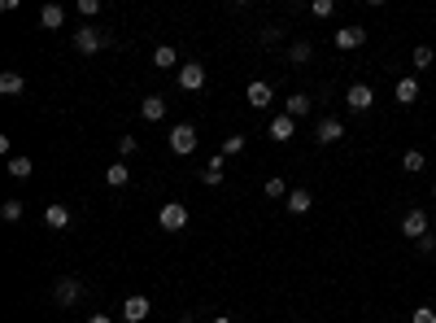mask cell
I'll return each instance as SVG.
<instances>
[{"label":"cell","instance_id":"3","mask_svg":"<svg viewBox=\"0 0 436 323\" xmlns=\"http://www.w3.org/2000/svg\"><path fill=\"white\" fill-rule=\"evenodd\" d=\"M170 148L179 158H188L196 148V127H192V122H175V127H170Z\"/></svg>","mask_w":436,"mask_h":323},{"label":"cell","instance_id":"33","mask_svg":"<svg viewBox=\"0 0 436 323\" xmlns=\"http://www.w3.org/2000/svg\"><path fill=\"white\" fill-rule=\"evenodd\" d=\"M79 13H83V18H96V13H100V0H79Z\"/></svg>","mask_w":436,"mask_h":323},{"label":"cell","instance_id":"24","mask_svg":"<svg viewBox=\"0 0 436 323\" xmlns=\"http://www.w3.org/2000/svg\"><path fill=\"white\" fill-rule=\"evenodd\" d=\"M223 162H227V158H223V153H214V158H210V166H205V175H201V180L210 184V188H214V184H223Z\"/></svg>","mask_w":436,"mask_h":323},{"label":"cell","instance_id":"26","mask_svg":"<svg viewBox=\"0 0 436 323\" xmlns=\"http://www.w3.org/2000/svg\"><path fill=\"white\" fill-rule=\"evenodd\" d=\"M9 175H13V180H31V175H35L31 158H9Z\"/></svg>","mask_w":436,"mask_h":323},{"label":"cell","instance_id":"34","mask_svg":"<svg viewBox=\"0 0 436 323\" xmlns=\"http://www.w3.org/2000/svg\"><path fill=\"white\" fill-rule=\"evenodd\" d=\"M415 249H419V254H432V249H436V232H428L423 240H415Z\"/></svg>","mask_w":436,"mask_h":323},{"label":"cell","instance_id":"9","mask_svg":"<svg viewBox=\"0 0 436 323\" xmlns=\"http://www.w3.org/2000/svg\"><path fill=\"white\" fill-rule=\"evenodd\" d=\"M179 88H184V92H201V88H205V70H201V61L179 66Z\"/></svg>","mask_w":436,"mask_h":323},{"label":"cell","instance_id":"30","mask_svg":"<svg viewBox=\"0 0 436 323\" xmlns=\"http://www.w3.org/2000/svg\"><path fill=\"white\" fill-rule=\"evenodd\" d=\"M432 57H436V53H432L428 44H419V48H415V66H419V70H428V66H432Z\"/></svg>","mask_w":436,"mask_h":323},{"label":"cell","instance_id":"21","mask_svg":"<svg viewBox=\"0 0 436 323\" xmlns=\"http://www.w3.org/2000/svg\"><path fill=\"white\" fill-rule=\"evenodd\" d=\"M105 184H110V188L131 184V170H126V162H110V170H105Z\"/></svg>","mask_w":436,"mask_h":323},{"label":"cell","instance_id":"25","mask_svg":"<svg viewBox=\"0 0 436 323\" xmlns=\"http://www.w3.org/2000/svg\"><path fill=\"white\" fill-rule=\"evenodd\" d=\"M310 57H314V44H310V40H297V44L288 48V61H297V66L310 61Z\"/></svg>","mask_w":436,"mask_h":323},{"label":"cell","instance_id":"17","mask_svg":"<svg viewBox=\"0 0 436 323\" xmlns=\"http://www.w3.org/2000/svg\"><path fill=\"white\" fill-rule=\"evenodd\" d=\"M40 27H48V31L66 27V9H61V5H44V9H40Z\"/></svg>","mask_w":436,"mask_h":323},{"label":"cell","instance_id":"32","mask_svg":"<svg viewBox=\"0 0 436 323\" xmlns=\"http://www.w3.org/2000/svg\"><path fill=\"white\" fill-rule=\"evenodd\" d=\"M331 9H336L331 0H314V5H310V13H314V18H331Z\"/></svg>","mask_w":436,"mask_h":323},{"label":"cell","instance_id":"2","mask_svg":"<svg viewBox=\"0 0 436 323\" xmlns=\"http://www.w3.org/2000/svg\"><path fill=\"white\" fill-rule=\"evenodd\" d=\"M105 44H110V35H105V31H96V27H79V31H74V48H79L83 57L100 53Z\"/></svg>","mask_w":436,"mask_h":323},{"label":"cell","instance_id":"13","mask_svg":"<svg viewBox=\"0 0 436 323\" xmlns=\"http://www.w3.org/2000/svg\"><path fill=\"white\" fill-rule=\"evenodd\" d=\"M284 210H288V214H310V210H314V196L305 192V188H293L288 201H284Z\"/></svg>","mask_w":436,"mask_h":323},{"label":"cell","instance_id":"1","mask_svg":"<svg viewBox=\"0 0 436 323\" xmlns=\"http://www.w3.org/2000/svg\"><path fill=\"white\" fill-rule=\"evenodd\" d=\"M158 228H162V232H184V228H188V206H184V201H166V206L158 210Z\"/></svg>","mask_w":436,"mask_h":323},{"label":"cell","instance_id":"36","mask_svg":"<svg viewBox=\"0 0 436 323\" xmlns=\"http://www.w3.org/2000/svg\"><path fill=\"white\" fill-rule=\"evenodd\" d=\"M210 323H236V319H232V315H214Z\"/></svg>","mask_w":436,"mask_h":323},{"label":"cell","instance_id":"22","mask_svg":"<svg viewBox=\"0 0 436 323\" xmlns=\"http://www.w3.org/2000/svg\"><path fill=\"white\" fill-rule=\"evenodd\" d=\"M153 66H158V70H175V66H179V53H175L170 44H162L158 53H153Z\"/></svg>","mask_w":436,"mask_h":323},{"label":"cell","instance_id":"37","mask_svg":"<svg viewBox=\"0 0 436 323\" xmlns=\"http://www.w3.org/2000/svg\"><path fill=\"white\" fill-rule=\"evenodd\" d=\"M432 196H436V180H432Z\"/></svg>","mask_w":436,"mask_h":323},{"label":"cell","instance_id":"29","mask_svg":"<svg viewBox=\"0 0 436 323\" xmlns=\"http://www.w3.org/2000/svg\"><path fill=\"white\" fill-rule=\"evenodd\" d=\"M136 148H140V140H136V136H122V140H118V162H122V158H131Z\"/></svg>","mask_w":436,"mask_h":323},{"label":"cell","instance_id":"6","mask_svg":"<svg viewBox=\"0 0 436 323\" xmlns=\"http://www.w3.org/2000/svg\"><path fill=\"white\" fill-rule=\"evenodd\" d=\"M244 101H249L253 110H271V101H275V88H271L266 79H253V83L244 88Z\"/></svg>","mask_w":436,"mask_h":323},{"label":"cell","instance_id":"5","mask_svg":"<svg viewBox=\"0 0 436 323\" xmlns=\"http://www.w3.org/2000/svg\"><path fill=\"white\" fill-rule=\"evenodd\" d=\"M53 297H57V306H79V297H83V280L61 276V280H57V288H53Z\"/></svg>","mask_w":436,"mask_h":323},{"label":"cell","instance_id":"12","mask_svg":"<svg viewBox=\"0 0 436 323\" xmlns=\"http://www.w3.org/2000/svg\"><path fill=\"white\" fill-rule=\"evenodd\" d=\"M140 114H144L148 122H162V118H166V96H158V92H148L144 101H140Z\"/></svg>","mask_w":436,"mask_h":323},{"label":"cell","instance_id":"20","mask_svg":"<svg viewBox=\"0 0 436 323\" xmlns=\"http://www.w3.org/2000/svg\"><path fill=\"white\" fill-rule=\"evenodd\" d=\"M262 192H266V201H288V192H293V188L279 180V175H271V180L262 184Z\"/></svg>","mask_w":436,"mask_h":323},{"label":"cell","instance_id":"19","mask_svg":"<svg viewBox=\"0 0 436 323\" xmlns=\"http://www.w3.org/2000/svg\"><path fill=\"white\" fill-rule=\"evenodd\" d=\"M0 92H5V96H18V92H27V79H22L18 70H5V74H0Z\"/></svg>","mask_w":436,"mask_h":323},{"label":"cell","instance_id":"23","mask_svg":"<svg viewBox=\"0 0 436 323\" xmlns=\"http://www.w3.org/2000/svg\"><path fill=\"white\" fill-rule=\"evenodd\" d=\"M428 166V158L419 153V148H406V153H401V170H406V175H415V170H423Z\"/></svg>","mask_w":436,"mask_h":323},{"label":"cell","instance_id":"8","mask_svg":"<svg viewBox=\"0 0 436 323\" xmlns=\"http://www.w3.org/2000/svg\"><path fill=\"white\" fill-rule=\"evenodd\" d=\"M331 44H336L341 53H353V48L367 44V31H363V27H341L336 35H331Z\"/></svg>","mask_w":436,"mask_h":323},{"label":"cell","instance_id":"28","mask_svg":"<svg viewBox=\"0 0 436 323\" xmlns=\"http://www.w3.org/2000/svg\"><path fill=\"white\" fill-rule=\"evenodd\" d=\"M218 153H223V158H236V153H244V136H240V131H236V136H227Z\"/></svg>","mask_w":436,"mask_h":323},{"label":"cell","instance_id":"16","mask_svg":"<svg viewBox=\"0 0 436 323\" xmlns=\"http://www.w3.org/2000/svg\"><path fill=\"white\" fill-rule=\"evenodd\" d=\"M284 114L297 122V118H305V114H310V96H305V92H293L288 96V101H284Z\"/></svg>","mask_w":436,"mask_h":323},{"label":"cell","instance_id":"38","mask_svg":"<svg viewBox=\"0 0 436 323\" xmlns=\"http://www.w3.org/2000/svg\"><path fill=\"white\" fill-rule=\"evenodd\" d=\"M293 323H305V319H293Z\"/></svg>","mask_w":436,"mask_h":323},{"label":"cell","instance_id":"14","mask_svg":"<svg viewBox=\"0 0 436 323\" xmlns=\"http://www.w3.org/2000/svg\"><path fill=\"white\" fill-rule=\"evenodd\" d=\"M293 131H297V122H293L288 114H275V118H271V140L284 144V140H293Z\"/></svg>","mask_w":436,"mask_h":323},{"label":"cell","instance_id":"31","mask_svg":"<svg viewBox=\"0 0 436 323\" xmlns=\"http://www.w3.org/2000/svg\"><path fill=\"white\" fill-rule=\"evenodd\" d=\"M410 323H436V310H432V306H419L415 315H410Z\"/></svg>","mask_w":436,"mask_h":323},{"label":"cell","instance_id":"11","mask_svg":"<svg viewBox=\"0 0 436 323\" xmlns=\"http://www.w3.org/2000/svg\"><path fill=\"white\" fill-rule=\"evenodd\" d=\"M314 140H319V144H336V140H345V122H341V118H323L319 131H314Z\"/></svg>","mask_w":436,"mask_h":323},{"label":"cell","instance_id":"4","mask_svg":"<svg viewBox=\"0 0 436 323\" xmlns=\"http://www.w3.org/2000/svg\"><path fill=\"white\" fill-rule=\"evenodd\" d=\"M428 232H432V218H428L423 210H410V214L401 218V236H406V240H423Z\"/></svg>","mask_w":436,"mask_h":323},{"label":"cell","instance_id":"39","mask_svg":"<svg viewBox=\"0 0 436 323\" xmlns=\"http://www.w3.org/2000/svg\"><path fill=\"white\" fill-rule=\"evenodd\" d=\"M432 232H436V223H432Z\"/></svg>","mask_w":436,"mask_h":323},{"label":"cell","instance_id":"7","mask_svg":"<svg viewBox=\"0 0 436 323\" xmlns=\"http://www.w3.org/2000/svg\"><path fill=\"white\" fill-rule=\"evenodd\" d=\"M345 105H349L353 114H367V110L375 105V88H367V83H353V88L345 92Z\"/></svg>","mask_w":436,"mask_h":323},{"label":"cell","instance_id":"35","mask_svg":"<svg viewBox=\"0 0 436 323\" xmlns=\"http://www.w3.org/2000/svg\"><path fill=\"white\" fill-rule=\"evenodd\" d=\"M83 323H114V319H110V315H88Z\"/></svg>","mask_w":436,"mask_h":323},{"label":"cell","instance_id":"27","mask_svg":"<svg viewBox=\"0 0 436 323\" xmlns=\"http://www.w3.org/2000/svg\"><path fill=\"white\" fill-rule=\"evenodd\" d=\"M22 210H27V206H22L18 196H9V201L0 206V218H5V223H18V218H22Z\"/></svg>","mask_w":436,"mask_h":323},{"label":"cell","instance_id":"18","mask_svg":"<svg viewBox=\"0 0 436 323\" xmlns=\"http://www.w3.org/2000/svg\"><path fill=\"white\" fill-rule=\"evenodd\" d=\"M393 96H397L401 105H415V101H419V79H397Z\"/></svg>","mask_w":436,"mask_h":323},{"label":"cell","instance_id":"10","mask_svg":"<svg viewBox=\"0 0 436 323\" xmlns=\"http://www.w3.org/2000/svg\"><path fill=\"white\" fill-rule=\"evenodd\" d=\"M148 310H153V306H148V297H140V293H131V297L122 302V319H126V323H144V319H148Z\"/></svg>","mask_w":436,"mask_h":323},{"label":"cell","instance_id":"15","mask_svg":"<svg viewBox=\"0 0 436 323\" xmlns=\"http://www.w3.org/2000/svg\"><path fill=\"white\" fill-rule=\"evenodd\" d=\"M44 223H48L53 232H61V228H70V210H66L61 201H53V206L44 210Z\"/></svg>","mask_w":436,"mask_h":323}]
</instances>
